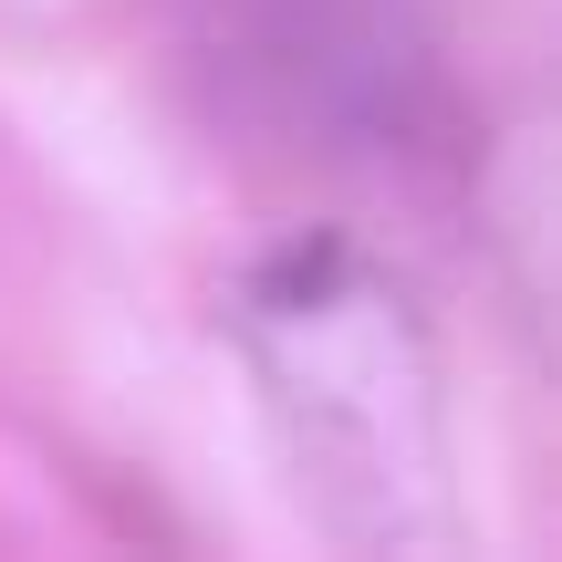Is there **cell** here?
<instances>
[{
    "label": "cell",
    "instance_id": "cell-1",
    "mask_svg": "<svg viewBox=\"0 0 562 562\" xmlns=\"http://www.w3.org/2000/svg\"><path fill=\"white\" fill-rule=\"evenodd\" d=\"M250 355L302 448V480L355 542H417L438 510V385L406 334V302L344 240H292L250 281Z\"/></svg>",
    "mask_w": 562,
    "mask_h": 562
}]
</instances>
